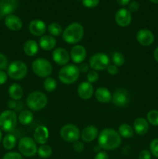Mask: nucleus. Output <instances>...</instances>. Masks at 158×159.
Returning <instances> with one entry per match:
<instances>
[{
	"instance_id": "47",
	"label": "nucleus",
	"mask_w": 158,
	"mask_h": 159,
	"mask_svg": "<svg viewBox=\"0 0 158 159\" xmlns=\"http://www.w3.org/2000/svg\"><path fill=\"white\" fill-rule=\"evenodd\" d=\"M7 106L11 110H16L18 104H17V102H15V100H14V99H10V100L8 101Z\"/></svg>"
},
{
	"instance_id": "28",
	"label": "nucleus",
	"mask_w": 158,
	"mask_h": 159,
	"mask_svg": "<svg viewBox=\"0 0 158 159\" xmlns=\"http://www.w3.org/2000/svg\"><path fill=\"white\" fill-rule=\"evenodd\" d=\"M18 120L23 125H29L33 120V114L29 110H23L19 114Z\"/></svg>"
},
{
	"instance_id": "9",
	"label": "nucleus",
	"mask_w": 158,
	"mask_h": 159,
	"mask_svg": "<svg viewBox=\"0 0 158 159\" xmlns=\"http://www.w3.org/2000/svg\"><path fill=\"white\" fill-rule=\"evenodd\" d=\"M60 135L64 141L74 143L78 141L81 137V133L77 126L68 124L62 127V128L60 129Z\"/></svg>"
},
{
	"instance_id": "24",
	"label": "nucleus",
	"mask_w": 158,
	"mask_h": 159,
	"mask_svg": "<svg viewBox=\"0 0 158 159\" xmlns=\"http://www.w3.org/2000/svg\"><path fill=\"white\" fill-rule=\"evenodd\" d=\"M94 96L95 99L102 103H108L112 101V97L109 90L105 87L98 88L94 93Z\"/></svg>"
},
{
	"instance_id": "8",
	"label": "nucleus",
	"mask_w": 158,
	"mask_h": 159,
	"mask_svg": "<svg viewBox=\"0 0 158 159\" xmlns=\"http://www.w3.org/2000/svg\"><path fill=\"white\" fill-rule=\"evenodd\" d=\"M18 148L23 156L30 158L37 153V146L35 141L29 137H23L19 142Z\"/></svg>"
},
{
	"instance_id": "30",
	"label": "nucleus",
	"mask_w": 158,
	"mask_h": 159,
	"mask_svg": "<svg viewBox=\"0 0 158 159\" xmlns=\"http://www.w3.org/2000/svg\"><path fill=\"white\" fill-rule=\"evenodd\" d=\"M57 86V81L54 78L47 77L45 79L44 82H43V88L48 93H52V92L55 91Z\"/></svg>"
},
{
	"instance_id": "31",
	"label": "nucleus",
	"mask_w": 158,
	"mask_h": 159,
	"mask_svg": "<svg viewBox=\"0 0 158 159\" xmlns=\"http://www.w3.org/2000/svg\"><path fill=\"white\" fill-rule=\"evenodd\" d=\"M47 30L50 36L52 37H59L60 34H63V30H62L61 26L57 23H51L48 26Z\"/></svg>"
},
{
	"instance_id": "15",
	"label": "nucleus",
	"mask_w": 158,
	"mask_h": 159,
	"mask_svg": "<svg viewBox=\"0 0 158 159\" xmlns=\"http://www.w3.org/2000/svg\"><path fill=\"white\" fill-rule=\"evenodd\" d=\"M136 40L142 46H150L154 41V35L150 30L141 29L136 34Z\"/></svg>"
},
{
	"instance_id": "5",
	"label": "nucleus",
	"mask_w": 158,
	"mask_h": 159,
	"mask_svg": "<svg viewBox=\"0 0 158 159\" xmlns=\"http://www.w3.org/2000/svg\"><path fill=\"white\" fill-rule=\"evenodd\" d=\"M16 113L11 110L3 111L0 114V129L5 132H11L15 128L17 124Z\"/></svg>"
},
{
	"instance_id": "22",
	"label": "nucleus",
	"mask_w": 158,
	"mask_h": 159,
	"mask_svg": "<svg viewBox=\"0 0 158 159\" xmlns=\"http://www.w3.org/2000/svg\"><path fill=\"white\" fill-rule=\"evenodd\" d=\"M133 130L138 135L146 134L149 130L148 121L143 117L137 118L133 123Z\"/></svg>"
},
{
	"instance_id": "38",
	"label": "nucleus",
	"mask_w": 158,
	"mask_h": 159,
	"mask_svg": "<svg viewBox=\"0 0 158 159\" xmlns=\"http://www.w3.org/2000/svg\"><path fill=\"white\" fill-rule=\"evenodd\" d=\"M81 1L83 6L87 8H94L99 3V0H81Z\"/></svg>"
},
{
	"instance_id": "45",
	"label": "nucleus",
	"mask_w": 158,
	"mask_h": 159,
	"mask_svg": "<svg viewBox=\"0 0 158 159\" xmlns=\"http://www.w3.org/2000/svg\"><path fill=\"white\" fill-rule=\"evenodd\" d=\"M94 159H109V157L106 152L102 151V152H99L96 154Z\"/></svg>"
},
{
	"instance_id": "42",
	"label": "nucleus",
	"mask_w": 158,
	"mask_h": 159,
	"mask_svg": "<svg viewBox=\"0 0 158 159\" xmlns=\"http://www.w3.org/2000/svg\"><path fill=\"white\" fill-rule=\"evenodd\" d=\"M106 69L108 74L111 75H117L118 72H119L118 67L116 66L115 65H113V64H109L108 66L107 67Z\"/></svg>"
},
{
	"instance_id": "10",
	"label": "nucleus",
	"mask_w": 158,
	"mask_h": 159,
	"mask_svg": "<svg viewBox=\"0 0 158 159\" xmlns=\"http://www.w3.org/2000/svg\"><path fill=\"white\" fill-rule=\"evenodd\" d=\"M109 65V57L104 53H95L89 59L90 68L94 71L106 69Z\"/></svg>"
},
{
	"instance_id": "23",
	"label": "nucleus",
	"mask_w": 158,
	"mask_h": 159,
	"mask_svg": "<svg viewBox=\"0 0 158 159\" xmlns=\"http://www.w3.org/2000/svg\"><path fill=\"white\" fill-rule=\"evenodd\" d=\"M57 40L50 35L42 36L39 40V45L44 51H51L55 48Z\"/></svg>"
},
{
	"instance_id": "36",
	"label": "nucleus",
	"mask_w": 158,
	"mask_h": 159,
	"mask_svg": "<svg viewBox=\"0 0 158 159\" xmlns=\"http://www.w3.org/2000/svg\"><path fill=\"white\" fill-rule=\"evenodd\" d=\"M99 79V75L98 74L97 71H88V74H87V79H88V82L90 83H94L96 82Z\"/></svg>"
},
{
	"instance_id": "20",
	"label": "nucleus",
	"mask_w": 158,
	"mask_h": 159,
	"mask_svg": "<svg viewBox=\"0 0 158 159\" xmlns=\"http://www.w3.org/2000/svg\"><path fill=\"white\" fill-rule=\"evenodd\" d=\"M5 25L10 30L18 31L23 26V22L20 17L15 15L10 14L9 16H6V18H5Z\"/></svg>"
},
{
	"instance_id": "16",
	"label": "nucleus",
	"mask_w": 158,
	"mask_h": 159,
	"mask_svg": "<svg viewBox=\"0 0 158 159\" xmlns=\"http://www.w3.org/2000/svg\"><path fill=\"white\" fill-rule=\"evenodd\" d=\"M46 30V26L43 21L40 20H33L29 23V31L32 35L41 37Z\"/></svg>"
},
{
	"instance_id": "26",
	"label": "nucleus",
	"mask_w": 158,
	"mask_h": 159,
	"mask_svg": "<svg viewBox=\"0 0 158 159\" xmlns=\"http://www.w3.org/2000/svg\"><path fill=\"white\" fill-rule=\"evenodd\" d=\"M9 96L12 99L17 101L22 99L23 96V89L19 84L13 83L9 87L8 90Z\"/></svg>"
},
{
	"instance_id": "48",
	"label": "nucleus",
	"mask_w": 158,
	"mask_h": 159,
	"mask_svg": "<svg viewBox=\"0 0 158 159\" xmlns=\"http://www.w3.org/2000/svg\"><path fill=\"white\" fill-rule=\"evenodd\" d=\"M121 6H126L130 2V0H116Z\"/></svg>"
},
{
	"instance_id": "49",
	"label": "nucleus",
	"mask_w": 158,
	"mask_h": 159,
	"mask_svg": "<svg viewBox=\"0 0 158 159\" xmlns=\"http://www.w3.org/2000/svg\"><path fill=\"white\" fill-rule=\"evenodd\" d=\"M153 57L156 60V61L158 62V47L155 49L154 52H153Z\"/></svg>"
},
{
	"instance_id": "25",
	"label": "nucleus",
	"mask_w": 158,
	"mask_h": 159,
	"mask_svg": "<svg viewBox=\"0 0 158 159\" xmlns=\"http://www.w3.org/2000/svg\"><path fill=\"white\" fill-rule=\"evenodd\" d=\"M23 51L25 54L29 57H33L38 53L39 45L35 40H28L23 44Z\"/></svg>"
},
{
	"instance_id": "21",
	"label": "nucleus",
	"mask_w": 158,
	"mask_h": 159,
	"mask_svg": "<svg viewBox=\"0 0 158 159\" xmlns=\"http://www.w3.org/2000/svg\"><path fill=\"white\" fill-rule=\"evenodd\" d=\"M98 137H99V130H98L97 127H94V126H88V127H85L84 130H82L81 138L85 142H91L94 139H96Z\"/></svg>"
},
{
	"instance_id": "17",
	"label": "nucleus",
	"mask_w": 158,
	"mask_h": 159,
	"mask_svg": "<svg viewBox=\"0 0 158 159\" xmlns=\"http://www.w3.org/2000/svg\"><path fill=\"white\" fill-rule=\"evenodd\" d=\"M49 139V130L45 126H38L33 132V140L40 144H45Z\"/></svg>"
},
{
	"instance_id": "37",
	"label": "nucleus",
	"mask_w": 158,
	"mask_h": 159,
	"mask_svg": "<svg viewBox=\"0 0 158 159\" xmlns=\"http://www.w3.org/2000/svg\"><path fill=\"white\" fill-rule=\"evenodd\" d=\"M2 159H23V155L18 152H8L3 156Z\"/></svg>"
},
{
	"instance_id": "27",
	"label": "nucleus",
	"mask_w": 158,
	"mask_h": 159,
	"mask_svg": "<svg viewBox=\"0 0 158 159\" xmlns=\"http://www.w3.org/2000/svg\"><path fill=\"white\" fill-rule=\"evenodd\" d=\"M119 134L121 138H131L134 134V130L130 125L127 124H122L119 127Z\"/></svg>"
},
{
	"instance_id": "29",
	"label": "nucleus",
	"mask_w": 158,
	"mask_h": 159,
	"mask_svg": "<svg viewBox=\"0 0 158 159\" xmlns=\"http://www.w3.org/2000/svg\"><path fill=\"white\" fill-rule=\"evenodd\" d=\"M3 147L6 150H12L16 145V138L12 134H8L2 140Z\"/></svg>"
},
{
	"instance_id": "34",
	"label": "nucleus",
	"mask_w": 158,
	"mask_h": 159,
	"mask_svg": "<svg viewBox=\"0 0 158 159\" xmlns=\"http://www.w3.org/2000/svg\"><path fill=\"white\" fill-rule=\"evenodd\" d=\"M147 121L153 126H158V110H152L147 113Z\"/></svg>"
},
{
	"instance_id": "43",
	"label": "nucleus",
	"mask_w": 158,
	"mask_h": 159,
	"mask_svg": "<svg viewBox=\"0 0 158 159\" xmlns=\"http://www.w3.org/2000/svg\"><path fill=\"white\" fill-rule=\"evenodd\" d=\"M139 159H151V153L147 150L141 151L139 154Z\"/></svg>"
},
{
	"instance_id": "39",
	"label": "nucleus",
	"mask_w": 158,
	"mask_h": 159,
	"mask_svg": "<svg viewBox=\"0 0 158 159\" xmlns=\"http://www.w3.org/2000/svg\"><path fill=\"white\" fill-rule=\"evenodd\" d=\"M73 148H74V150L75 151V152L81 153V152H83L84 149H85V144H84L83 142H81V141H80L78 140V141L74 142Z\"/></svg>"
},
{
	"instance_id": "2",
	"label": "nucleus",
	"mask_w": 158,
	"mask_h": 159,
	"mask_svg": "<svg viewBox=\"0 0 158 159\" xmlns=\"http://www.w3.org/2000/svg\"><path fill=\"white\" fill-rule=\"evenodd\" d=\"M85 30L81 23H72L68 25L62 34V37L66 43L69 44H76L83 38Z\"/></svg>"
},
{
	"instance_id": "13",
	"label": "nucleus",
	"mask_w": 158,
	"mask_h": 159,
	"mask_svg": "<svg viewBox=\"0 0 158 159\" xmlns=\"http://www.w3.org/2000/svg\"><path fill=\"white\" fill-rule=\"evenodd\" d=\"M115 20L119 26L122 27L128 26L132 21L131 12L125 8L120 9L115 15Z\"/></svg>"
},
{
	"instance_id": "33",
	"label": "nucleus",
	"mask_w": 158,
	"mask_h": 159,
	"mask_svg": "<svg viewBox=\"0 0 158 159\" xmlns=\"http://www.w3.org/2000/svg\"><path fill=\"white\" fill-rule=\"evenodd\" d=\"M112 61L113 65H115L117 67H119L122 66L125 63V57H124L123 54L122 53L115 52L113 53L112 56Z\"/></svg>"
},
{
	"instance_id": "18",
	"label": "nucleus",
	"mask_w": 158,
	"mask_h": 159,
	"mask_svg": "<svg viewBox=\"0 0 158 159\" xmlns=\"http://www.w3.org/2000/svg\"><path fill=\"white\" fill-rule=\"evenodd\" d=\"M77 92L81 99L88 100V99H91V96H93L94 89H93L91 83L88 82H83L78 85Z\"/></svg>"
},
{
	"instance_id": "12",
	"label": "nucleus",
	"mask_w": 158,
	"mask_h": 159,
	"mask_svg": "<svg viewBox=\"0 0 158 159\" xmlns=\"http://www.w3.org/2000/svg\"><path fill=\"white\" fill-rule=\"evenodd\" d=\"M52 58L56 64L64 66L68 65L71 57L66 49L63 48H58L53 51Z\"/></svg>"
},
{
	"instance_id": "6",
	"label": "nucleus",
	"mask_w": 158,
	"mask_h": 159,
	"mask_svg": "<svg viewBox=\"0 0 158 159\" xmlns=\"http://www.w3.org/2000/svg\"><path fill=\"white\" fill-rule=\"evenodd\" d=\"M28 68L26 64L21 61H14L8 66L7 74L13 80H21L26 77Z\"/></svg>"
},
{
	"instance_id": "40",
	"label": "nucleus",
	"mask_w": 158,
	"mask_h": 159,
	"mask_svg": "<svg viewBox=\"0 0 158 159\" xmlns=\"http://www.w3.org/2000/svg\"><path fill=\"white\" fill-rule=\"evenodd\" d=\"M8 66V59L5 54L0 53V70L2 71L6 69Z\"/></svg>"
},
{
	"instance_id": "11",
	"label": "nucleus",
	"mask_w": 158,
	"mask_h": 159,
	"mask_svg": "<svg viewBox=\"0 0 158 159\" xmlns=\"http://www.w3.org/2000/svg\"><path fill=\"white\" fill-rule=\"evenodd\" d=\"M130 96L129 92L125 89H118L114 92L112 97L113 104L116 107H122L129 102Z\"/></svg>"
},
{
	"instance_id": "51",
	"label": "nucleus",
	"mask_w": 158,
	"mask_h": 159,
	"mask_svg": "<svg viewBox=\"0 0 158 159\" xmlns=\"http://www.w3.org/2000/svg\"><path fill=\"white\" fill-rule=\"evenodd\" d=\"M2 131L1 130H0V142H1L2 141Z\"/></svg>"
},
{
	"instance_id": "4",
	"label": "nucleus",
	"mask_w": 158,
	"mask_h": 159,
	"mask_svg": "<svg viewBox=\"0 0 158 159\" xmlns=\"http://www.w3.org/2000/svg\"><path fill=\"white\" fill-rule=\"evenodd\" d=\"M47 102V96L40 91L33 92L26 99V105L33 111H40L46 107Z\"/></svg>"
},
{
	"instance_id": "50",
	"label": "nucleus",
	"mask_w": 158,
	"mask_h": 159,
	"mask_svg": "<svg viewBox=\"0 0 158 159\" xmlns=\"http://www.w3.org/2000/svg\"><path fill=\"white\" fill-rule=\"evenodd\" d=\"M150 1L154 4H158V0H150Z\"/></svg>"
},
{
	"instance_id": "1",
	"label": "nucleus",
	"mask_w": 158,
	"mask_h": 159,
	"mask_svg": "<svg viewBox=\"0 0 158 159\" xmlns=\"http://www.w3.org/2000/svg\"><path fill=\"white\" fill-rule=\"evenodd\" d=\"M122 142V138L116 130L105 128L100 132L98 137L99 146L105 151H112L118 148Z\"/></svg>"
},
{
	"instance_id": "41",
	"label": "nucleus",
	"mask_w": 158,
	"mask_h": 159,
	"mask_svg": "<svg viewBox=\"0 0 158 159\" xmlns=\"http://www.w3.org/2000/svg\"><path fill=\"white\" fill-rule=\"evenodd\" d=\"M128 6V10L130 12H136V11H138L139 8V4L138 2L136 1H132L129 3Z\"/></svg>"
},
{
	"instance_id": "19",
	"label": "nucleus",
	"mask_w": 158,
	"mask_h": 159,
	"mask_svg": "<svg viewBox=\"0 0 158 159\" xmlns=\"http://www.w3.org/2000/svg\"><path fill=\"white\" fill-rule=\"evenodd\" d=\"M18 6V0H0V12L4 16L12 14Z\"/></svg>"
},
{
	"instance_id": "14",
	"label": "nucleus",
	"mask_w": 158,
	"mask_h": 159,
	"mask_svg": "<svg viewBox=\"0 0 158 159\" xmlns=\"http://www.w3.org/2000/svg\"><path fill=\"white\" fill-rule=\"evenodd\" d=\"M87 51L84 46L80 44H76L71 48L70 57L71 60L75 64H81L86 58Z\"/></svg>"
},
{
	"instance_id": "7",
	"label": "nucleus",
	"mask_w": 158,
	"mask_h": 159,
	"mask_svg": "<svg viewBox=\"0 0 158 159\" xmlns=\"http://www.w3.org/2000/svg\"><path fill=\"white\" fill-rule=\"evenodd\" d=\"M33 71L40 78H47L52 73L53 67L50 62L45 58H37L32 64Z\"/></svg>"
},
{
	"instance_id": "35",
	"label": "nucleus",
	"mask_w": 158,
	"mask_h": 159,
	"mask_svg": "<svg viewBox=\"0 0 158 159\" xmlns=\"http://www.w3.org/2000/svg\"><path fill=\"white\" fill-rule=\"evenodd\" d=\"M150 153L158 158V138L153 139L150 144Z\"/></svg>"
},
{
	"instance_id": "44",
	"label": "nucleus",
	"mask_w": 158,
	"mask_h": 159,
	"mask_svg": "<svg viewBox=\"0 0 158 159\" xmlns=\"http://www.w3.org/2000/svg\"><path fill=\"white\" fill-rule=\"evenodd\" d=\"M89 68H90V65L87 63H81V65H79L78 67V69L79 71L81 73H86L89 71Z\"/></svg>"
},
{
	"instance_id": "3",
	"label": "nucleus",
	"mask_w": 158,
	"mask_h": 159,
	"mask_svg": "<svg viewBox=\"0 0 158 159\" xmlns=\"http://www.w3.org/2000/svg\"><path fill=\"white\" fill-rule=\"evenodd\" d=\"M80 75L78 67L75 65H66L62 67L58 72V79L62 83L71 85L77 82Z\"/></svg>"
},
{
	"instance_id": "32",
	"label": "nucleus",
	"mask_w": 158,
	"mask_h": 159,
	"mask_svg": "<svg viewBox=\"0 0 158 159\" xmlns=\"http://www.w3.org/2000/svg\"><path fill=\"white\" fill-rule=\"evenodd\" d=\"M52 148L48 144H42L37 150L38 155L42 158H48L52 155Z\"/></svg>"
},
{
	"instance_id": "46",
	"label": "nucleus",
	"mask_w": 158,
	"mask_h": 159,
	"mask_svg": "<svg viewBox=\"0 0 158 159\" xmlns=\"http://www.w3.org/2000/svg\"><path fill=\"white\" fill-rule=\"evenodd\" d=\"M8 74H6L5 71L0 70V85H3L7 82Z\"/></svg>"
}]
</instances>
